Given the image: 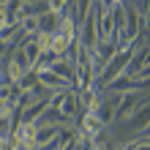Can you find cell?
<instances>
[{"instance_id":"1","label":"cell","mask_w":150,"mask_h":150,"mask_svg":"<svg viewBox=\"0 0 150 150\" xmlns=\"http://www.w3.org/2000/svg\"><path fill=\"white\" fill-rule=\"evenodd\" d=\"M137 49H139V41L128 44L126 49H120L117 55H115L109 63H107V68L101 71V76H98V82H96V87H107L112 79H117L120 74H126V68H128V63H131V57L137 55Z\"/></svg>"},{"instance_id":"2","label":"cell","mask_w":150,"mask_h":150,"mask_svg":"<svg viewBox=\"0 0 150 150\" xmlns=\"http://www.w3.org/2000/svg\"><path fill=\"white\" fill-rule=\"evenodd\" d=\"M76 109H79V96H76V90H60V93H52V98H49V112L52 115H57L63 123H68L76 115Z\"/></svg>"},{"instance_id":"3","label":"cell","mask_w":150,"mask_h":150,"mask_svg":"<svg viewBox=\"0 0 150 150\" xmlns=\"http://www.w3.org/2000/svg\"><path fill=\"white\" fill-rule=\"evenodd\" d=\"M30 71H33V63L28 60L25 49L16 44V47L11 49V55H8V79H11V82H19V79L28 76Z\"/></svg>"},{"instance_id":"4","label":"cell","mask_w":150,"mask_h":150,"mask_svg":"<svg viewBox=\"0 0 150 150\" xmlns=\"http://www.w3.org/2000/svg\"><path fill=\"white\" fill-rule=\"evenodd\" d=\"M120 52V47H117V38H101L98 44L93 47V57H96V68H98V76H101V71L107 68V63ZM98 82V79H96Z\"/></svg>"},{"instance_id":"5","label":"cell","mask_w":150,"mask_h":150,"mask_svg":"<svg viewBox=\"0 0 150 150\" xmlns=\"http://www.w3.org/2000/svg\"><path fill=\"white\" fill-rule=\"evenodd\" d=\"M145 104V96H142V90H126L120 96V104H117V117L115 120H120V123H126L131 115H134L139 107Z\"/></svg>"},{"instance_id":"6","label":"cell","mask_w":150,"mask_h":150,"mask_svg":"<svg viewBox=\"0 0 150 150\" xmlns=\"http://www.w3.org/2000/svg\"><path fill=\"white\" fill-rule=\"evenodd\" d=\"M120 96H123V93H109V90H107V96H101V98H98V107H96V112H98V117L107 123V126H109L115 117H117Z\"/></svg>"},{"instance_id":"7","label":"cell","mask_w":150,"mask_h":150,"mask_svg":"<svg viewBox=\"0 0 150 150\" xmlns=\"http://www.w3.org/2000/svg\"><path fill=\"white\" fill-rule=\"evenodd\" d=\"M60 131H63V123H38V134H36L38 147H55Z\"/></svg>"},{"instance_id":"8","label":"cell","mask_w":150,"mask_h":150,"mask_svg":"<svg viewBox=\"0 0 150 150\" xmlns=\"http://www.w3.org/2000/svg\"><path fill=\"white\" fill-rule=\"evenodd\" d=\"M104 128H107V123L98 117V112H96V109L82 112V123H79V131H85L87 137H98V134H104Z\"/></svg>"},{"instance_id":"9","label":"cell","mask_w":150,"mask_h":150,"mask_svg":"<svg viewBox=\"0 0 150 150\" xmlns=\"http://www.w3.org/2000/svg\"><path fill=\"white\" fill-rule=\"evenodd\" d=\"M38 82L47 87L49 93H60V90H68V87H71V85H68L60 74L52 71V68H47V71H38Z\"/></svg>"},{"instance_id":"10","label":"cell","mask_w":150,"mask_h":150,"mask_svg":"<svg viewBox=\"0 0 150 150\" xmlns=\"http://www.w3.org/2000/svg\"><path fill=\"white\" fill-rule=\"evenodd\" d=\"M147 123H150V98H147L142 107H139V109L126 120V126H128L131 131H145V128H147Z\"/></svg>"},{"instance_id":"11","label":"cell","mask_w":150,"mask_h":150,"mask_svg":"<svg viewBox=\"0 0 150 150\" xmlns=\"http://www.w3.org/2000/svg\"><path fill=\"white\" fill-rule=\"evenodd\" d=\"M96 25H98V38H115V19H112V14H98L96 11Z\"/></svg>"},{"instance_id":"12","label":"cell","mask_w":150,"mask_h":150,"mask_svg":"<svg viewBox=\"0 0 150 150\" xmlns=\"http://www.w3.org/2000/svg\"><path fill=\"white\" fill-rule=\"evenodd\" d=\"M57 28H60V14H55V11L41 14V28H38V33H49V36H55Z\"/></svg>"},{"instance_id":"13","label":"cell","mask_w":150,"mask_h":150,"mask_svg":"<svg viewBox=\"0 0 150 150\" xmlns=\"http://www.w3.org/2000/svg\"><path fill=\"white\" fill-rule=\"evenodd\" d=\"M47 6H49V11H55V14H66L68 6H71V0H47Z\"/></svg>"},{"instance_id":"14","label":"cell","mask_w":150,"mask_h":150,"mask_svg":"<svg viewBox=\"0 0 150 150\" xmlns=\"http://www.w3.org/2000/svg\"><path fill=\"white\" fill-rule=\"evenodd\" d=\"M137 76H139V79H150V63L139 68V74H137Z\"/></svg>"},{"instance_id":"15","label":"cell","mask_w":150,"mask_h":150,"mask_svg":"<svg viewBox=\"0 0 150 150\" xmlns=\"http://www.w3.org/2000/svg\"><path fill=\"white\" fill-rule=\"evenodd\" d=\"M6 6H8V0H0V19H6Z\"/></svg>"},{"instance_id":"16","label":"cell","mask_w":150,"mask_h":150,"mask_svg":"<svg viewBox=\"0 0 150 150\" xmlns=\"http://www.w3.org/2000/svg\"><path fill=\"white\" fill-rule=\"evenodd\" d=\"M6 52H8V44H6V41H0V57H3Z\"/></svg>"},{"instance_id":"17","label":"cell","mask_w":150,"mask_h":150,"mask_svg":"<svg viewBox=\"0 0 150 150\" xmlns=\"http://www.w3.org/2000/svg\"><path fill=\"white\" fill-rule=\"evenodd\" d=\"M123 3H126V0H112V8H115V6H123Z\"/></svg>"},{"instance_id":"18","label":"cell","mask_w":150,"mask_h":150,"mask_svg":"<svg viewBox=\"0 0 150 150\" xmlns=\"http://www.w3.org/2000/svg\"><path fill=\"white\" fill-rule=\"evenodd\" d=\"M3 22H6V19H0V30H3Z\"/></svg>"},{"instance_id":"19","label":"cell","mask_w":150,"mask_h":150,"mask_svg":"<svg viewBox=\"0 0 150 150\" xmlns=\"http://www.w3.org/2000/svg\"><path fill=\"white\" fill-rule=\"evenodd\" d=\"M147 98H150V96H147Z\"/></svg>"}]
</instances>
